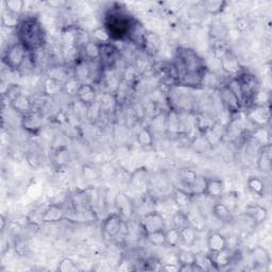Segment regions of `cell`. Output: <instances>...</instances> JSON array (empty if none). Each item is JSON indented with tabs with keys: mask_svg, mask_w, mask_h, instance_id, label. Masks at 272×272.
Segmentation results:
<instances>
[{
	"mask_svg": "<svg viewBox=\"0 0 272 272\" xmlns=\"http://www.w3.org/2000/svg\"><path fill=\"white\" fill-rule=\"evenodd\" d=\"M174 72L179 85L198 87L207 77V66L196 51L179 48L175 56Z\"/></svg>",
	"mask_w": 272,
	"mask_h": 272,
	"instance_id": "1",
	"label": "cell"
},
{
	"mask_svg": "<svg viewBox=\"0 0 272 272\" xmlns=\"http://www.w3.org/2000/svg\"><path fill=\"white\" fill-rule=\"evenodd\" d=\"M138 24L131 15L120 7L112 8L106 13L104 27L112 41L130 40L134 27Z\"/></svg>",
	"mask_w": 272,
	"mask_h": 272,
	"instance_id": "2",
	"label": "cell"
},
{
	"mask_svg": "<svg viewBox=\"0 0 272 272\" xmlns=\"http://www.w3.org/2000/svg\"><path fill=\"white\" fill-rule=\"evenodd\" d=\"M16 31L18 42L29 53L41 50L46 44V33L37 17H27L20 20Z\"/></svg>",
	"mask_w": 272,
	"mask_h": 272,
	"instance_id": "3",
	"label": "cell"
},
{
	"mask_svg": "<svg viewBox=\"0 0 272 272\" xmlns=\"http://www.w3.org/2000/svg\"><path fill=\"white\" fill-rule=\"evenodd\" d=\"M29 51L17 42L10 45L5 51L3 60L11 71H19L28 58Z\"/></svg>",
	"mask_w": 272,
	"mask_h": 272,
	"instance_id": "4",
	"label": "cell"
},
{
	"mask_svg": "<svg viewBox=\"0 0 272 272\" xmlns=\"http://www.w3.org/2000/svg\"><path fill=\"white\" fill-rule=\"evenodd\" d=\"M102 232L107 238L115 240L118 236L128 234V226L118 213L111 214L102 222Z\"/></svg>",
	"mask_w": 272,
	"mask_h": 272,
	"instance_id": "5",
	"label": "cell"
},
{
	"mask_svg": "<svg viewBox=\"0 0 272 272\" xmlns=\"http://www.w3.org/2000/svg\"><path fill=\"white\" fill-rule=\"evenodd\" d=\"M236 78L238 79V81H240L243 90V94L245 97V105L247 102H253L254 98L259 92V82L257 80V78L250 73H244V72L236 76Z\"/></svg>",
	"mask_w": 272,
	"mask_h": 272,
	"instance_id": "6",
	"label": "cell"
},
{
	"mask_svg": "<svg viewBox=\"0 0 272 272\" xmlns=\"http://www.w3.org/2000/svg\"><path fill=\"white\" fill-rule=\"evenodd\" d=\"M247 119L256 128H265L270 122V110L266 105H252L246 113Z\"/></svg>",
	"mask_w": 272,
	"mask_h": 272,
	"instance_id": "7",
	"label": "cell"
},
{
	"mask_svg": "<svg viewBox=\"0 0 272 272\" xmlns=\"http://www.w3.org/2000/svg\"><path fill=\"white\" fill-rule=\"evenodd\" d=\"M44 124V116L41 112L39 111H32L28 114L21 116L20 126L22 130L26 131L28 134L31 135H38L42 129Z\"/></svg>",
	"mask_w": 272,
	"mask_h": 272,
	"instance_id": "8",
	"label": "cell"
},
{
	"mask_svg": "<svg viewBox=\"0 0 272 272\" xmlns=\"http://www.w3.org/2000/svg\"><path fill=\"white\" fill-rule=\"evenodd\" d=\"M141 228L145 235L166 230L165 219L160 213L150 212L146 214L141 221Z\"/></svg>",
	"mask_w": 272,
	"mask_h": 272,
	"instance_id": "9",
	"label": "cell"
},
{
	"mask_svg": "<svg viewBox=\"0 0 272 272\" xmlns=\"http://www.w3.org/2000/svg\"><path fill=\"white\" fill-rule=\"evenodd\" d=\"M220 65L223 73L231 78L238 76L243 72V66L240 60L232 51L229 50H225L221 53Z\"/></svg>",
	"mask_w": 272,
	"mask_h": 272,
	"instance_id": "10",
	"label": "cell"
},
{
	"mask_svg": "<svg viewBox=\"0 0 272 272\" xmlns=\"http://www.w3.org/2000/svg\"><path fill=\"white\" fill-rule=\"evenodd\" d=\"M50 161L53 169L56 172L65 169L71 163V151L68 149V147L61 145L54 148L51 153Z\"/></svg>",
	"mask_w": 272,
	"mask_h": 272,
	"instance_id": "11",
	"label": "cell"
},
{
	"mask_svg": "<svg viewBox=\"0 0 272 272\" xmlns=\"http://www.w3.org/2000/svg\"><path fill=\"white\" fill-rule=\"evenodd\" d=\"M76 97L80 104L88 108L90 106H93L96 101V97H97L96 88L94 87V85H92L88 82L80 83V85H79L77 89Z\"/></svg>",
	"mask_w": 272,
	"mask_h": 272,
	"instance_id": "12",
	"label": "cell"
},
{
	"mask_svg": "<svg viewBox=\"0 0 272 272\" xmlns=\"http://www.w3.org/2000/svg\"><path fill=\"white\" fill-rule=\"evenodd\" d=\"M223 194H224V183L221 179L218 178L207 179L203 196L219 201L222 198Z\"/></svg>",
	"mask_w": 272,
	"mask_h": 272,
	"instance_id": "13",
	"label": "cell"
},
{
	"mask_svg": "<svg viewBox=\"0 0 272 272\" xmlns=\"http://www.w3.org/2000/svg\"><path fill=\"white\" fill-rule=\"evenodd\" d=\"M65 209L60 206V204H50V206L44 211L42 215V222L50 224V223H58L65 219Z\"/></svg>",
	"mask_w": 272,
	"mask_h": 272,
	"instance_id": "14",
	"label": "cell"
},
{
	"mask_svg": "<svg viewBox=\"0 0 272 272\" xmlns=\"http://www.w3.org/2000/svg\"><path fill=\"white\" fill-rule=\"evenodd\" d=\"M115 207L117 213L120 216L126 219L130 218L134 213V204L132 200L124 194V192H118L115 197Z\"/></svg>",
	"mask_w": 272,
	"mask_h": 272,
	"instance_id": "15",
	"label": "cell"
},
{
	"mask_svg": "<svg viewBox=\"0 0 272 272\" xmlns=\"http://www.w3.org/2000/svg\"><path fill=\"white\" fill-rule=\"evenodd\" d=\"M246 215L252 220L254 226H258L268 219V210L259 204H249L246 208Z\"/></svg>",
	"mask_w": 272,
	"mask_h": 272,
	"instance_id": "16",
	"label": "cell"
},
{
	"mask_svg": "<svg viewBox=\"0 0 272 272\" xmlns=\"http://www.w3.org/2000/svg\"><path fill=\"white\" fill-rule=\"evenodd\" d=\"M271 144L260 146L257 155V167L262 173L270 174L272 169V163H271Z\"/></svg>",
	"mask_w": 272,
	"mask_h": 272,
	"instance_id": "17",
	"label": "cell"
},
{
	"mask_svg": "<svg viewBox=\"0 0 272 272\" xmlns=\"http://www.w3.org/2000/svg\"><path fill=\"white\" fill-rule=\"evenodd\" d=\"M207 245L210 253H216L228 249V241L221 233L217 231H213L208 235Z\"/></svg>",
	"mask_w": 272,
	"mask_h": 272,
	"instance_id": "18",
	"label": "cell"
},
{
	"mask_svg": "<svg viewBox=\"0 0 272 272\" xmlns=\"http://www.w3.org/2000/svg\"><path fill=\"white\" fill-rule=\"evenodd\" d=\"M173 197L179 211L184 213L190 211L192 198H194V196H192L189 191H187L184 188H176Z\"/></svg>",
	"mask_w": 272,
	"mask_h": 272,
	"instance_id": "19",
	"label": "cell"
},
{
	"mask_svg": "<svg viewBox=\"0 0 272 272\" xmlns=\"http://www.w3.org/2000/svg\"><path fill=\"white\" fill-rule=\"evenodd\" d=\"M213 216L224 224H231L234 221V213L219 200L213 206Z\"/></svg>",
	"mask_w": 272,
	"mask_h": 272,
	"instance_id": "20",
	"label": "cell"
},
{
	"mask_svg": "<svg viewBox=\"0 0 272 272\" xmlns=\"http://www.w3.org/2000/svg\"><path fill=\"white\" fill-rule=\"evenodd\" d=\"M92 76V68L89 62L83 58L78 59L74 67V78L79 83H86V81Z\"/></svg>",
	"mask_w": 272,
	"mask_h": 272,
	"instance_id": "21",
	"label": "cell"
},
{
	"mask_svg": "<svg viewBox=\"0 0 272 272\" xmlns=\"http://www.w3.org/2000/svg\"><path fill=\"white\" fill-rule=\"evenodd\" d=\"M220 99L226 110L231 113H237L243 107L226 85L222 86L220 89Z\"/></svg>",
	"mask_w": 272,
	"mask_h": 272,
	"instance_id": "22",
	"label": "cell"
},
{
	"mask_svg": "<svg viewBox=\"0 0 272 272\" xmlns=\"http://www.w3.org/2000/svg\"><path fill=\"white\" fill-rule=\"evenodd\" d=\"M11 108H12L16 113L24 116L28 113L33 111V102L30 98V96L21 93L17 98H15L12 104H11Z\"/></svg>",
	"mask_w": 272,
	"mask_h": 272,
	"instance_id": "23",
	"label": "cell"
},
{
	"mask_svg": "<svg viewBox=\"0 0 272 272\" xmlns=\"http://www.w3.org/2000/svg\"><path fill=\"white\" fill-rule=\"evenodd\" d=\"M116 51L117 49L111 43L101 44V64L108 68H111V66L116 61Z\"/></svg>",
	"mask_w": 272,
	"mask_h": 272,
	"instance_id": "24",
	"label": "cell"
},
{
	"mask_svg": "<svg viewBox=\"0 0 272 272\" xmlns=\"http://www.w3.org/2000/svg\"><path fill=\"white\" fill-rule=\"evenodd\" d=\"M83 59L88 62L100 60L101 56V44L95 41H88L83 45Z\"/></svg>",
	"mask_w": 272,
	"mask_h": 272,
	"instance_id": "25",
	"label": "cell"
},
{
	"mask_svg": "<svg viewBox=\"0 0 272 272\" xmlns=\"http://www.w3.org/2000/svg\"><path fill=\"white\" fill-rule=\"evenodd\" d=\"M210 257H211L214 268L216 270L225 268L232 262V255L228 252V249H225V250L220 251V252L210 253Z\"/></svg>",
	"mask_w": 272,
	"mask_h": 272,
	"instance_id": "26",
	"label": "cell"
},
{
	"mask_svg": "<svg viewBox=\"0 0 272 272\" xmlns=\"http://www.w3.org/2000/svg\"><path fill=\"white\" fill-rule=\"evenodd\" d=\"M251 256L253 259V264L258 266V267L265 268V267H268L271 263L270 254L263 247L254 248L251 252Z\"/></svg>",
	"mask_w": 272,
	"mask_h": 272,
	"instance_id": "27",
	"label": "cell"
},
{
	"mask_svg": "<svg viewBox=\"0 0 272 272\" xmlns=\"http://www.w3.org/2000/svg\"><path fill=\"white\" fill-rule=\"evenodd\" d=\"M202 5L204 11L212 16L221 14L228 7V3L224 2V0H208V2H203Z\"/></svg>",
	"mask_w": 272,
	"mask_h": 272,
	"instance_id": "28",
	"label": "cell"
},
{
	"mask_svg": "<svg viewBox=\"0 0 272 272\" xmlns=\"http://www.w3.org/2000/svg\"><path fill=\"white\" fill-rule=\"evenodd\" d=\"M136 142L142 147V148L148 149L151 148L154 143V136L152 130L149 127L142 128L138 135H136Z\"/></svg>",
	"mask_w": 272,
	"mask_h": 272,
	"instance_id": "29",
	"label": "cell"
},
{
	"mask_svg": "<svg viewBox=\"0 0 272 272\" xmlns=\"http://www.w3.org/2000/svg\"><path fill=\"white\" fill-rule=\"evenodd\" d=\"M247 188L250 190L253 195L258 197H264L266 194V184L264 181L255 176H252L247 181Z\"/></svg>",
	"mask_w": 272,
	"mask_h": 272,
	"instance_id": "30",
	"label": "cell"
},
{
	"mask_svg": "<svg viewBox=\"0 0 272 272\" xmlns=\"http://www.w3.org/2000/svg\"><path fill=\"white\" fill-rule=\"evenodd\" d=\"M181 245L185 247H192L197 242V230L191 225H186L180 230Z\"/></svg>",
	"mask_w": 272,
	"mask_h": 272,
	"instance_id": "31",
	"label": "cell"
},
{
	"mask_svg": "<svg viewBox=\"0 0 272 272\" xmlns=\"http://www.w3.org/2000/svg\"><path fill=\"white\" fill-rule=\"evenodd\" d=\"M215 124H216V120L208 114H199L196 118V127L200 134H206Z\"/></svg>",
	"mask_w": 272,
	"mask_h": 272,
	"instance_id": "32",
	"label": "cell"
},
{
	"mask_svg": "<svg viewBox=\"0 0 272 272\" xmlns=\"http://www.w3.org/2000/svg\"><path fill=\"white\" fill-rule=\"evenodd\" d=\"M179 178H180V181L181 183L183 184L184 187H189L192 185V183L195 182L196 179L198 178V175L196 174L195 170H192L190 168H182L179 172ZM188 189H186L188 191Z\"/></svg>",
	"mask_w": 272,
	"mask_h": 272,
	"instance_id": "33",
	"label": "cell"
},
{
	"mask_svg": "<svg viewBox=\"0 0 272 272\" xmlns=\"http://www.w3.org/2000/svg\"><path fill=\"white\" fill-rule=\"evenodd\" d=\"M63 89V84L58 80V79H55L53 77H49L46 79V81H45V86H44V90L46 95L49 96H53L59 94L61 90Z\"/></svg>",
	"mask_w": 272,
	"mask_h": 272,
	"instance_id": "34",
	"label": "cell"
},
{
	"mask_svg": "<svg viewBox=\"0 0 272 272\" xmlns=\"http://www.w3.org/2000/svg\"><path fill=\"white\" fill-rule=\"evenodd\" d=\"M81 175L82 178L88 182H94L100 178V173L96 166L92 164H84L81 168Z\"/></svg>",
	"mask_w": 272,
	"mask_h": 272,
	"instance_id": "35",
	"label": "cell"
},
{
	"mask_svg": "<svg viewBox=\"0 0 272 272\" xmlns=\"http://www.w3.org/2000/svg\"><path fill=\"white\" fill-rule=\"evenodd\" d=\"M5 7L7 12L19 17L25 9V2H22V0H7L5 2Z\"/></svg>",
	"mask_w": 272,
	"mask_h": 272,
	"instance_id": "36",
	"label": "cell"
},
{
	"mask_svg": "<svg viewBox=\"0 0 272 272\" xmlns=\"http://www.w3.org/2000/svg\"><path fill=\"white\" fill-rule=\"evenodd\" d=\"M220 201L233 213H235L238 206V201H240V194L237 191H230L228 194H223Z\"/></svg>",
	"mask_w": 272,
	"mask_h": 272,
	"instance_id": "37",
	"label": "cell"
},
{
	"mask_svg": "<svg viewBox=\"0 0 272 272\" xmlns=\"http://www.w3.org/2000/svg\"><path fill=\"white\" fill-rule=\"evenodd\" d=\"M226 86H228V88L233 93V95L237 98V100L241 102V105L244 106L245 105V97H244L243 90H242V87H241L240 81H238V79L236 77H232L230 79L229 83L226 84Z\"/></svg>",
	"mask_w": 272,
	"mask_h": 272,
	"instance_id": "38",
	"label": "cell"
},
{
	"mask_svg": "<svg viewBox=\"0 0 272 272\" xmlns=\"http://www.w3.org/2000/svg\"><path fill=\"white\" fill-rule=\"evenodd\" d=\"M166 246L169 248H178L181 246L180 230L176 228L166 230Z\"/></svg>",
	"mask_w": 272,
	"mask_h": 272,
	"instance_id": "39",
	"label": "cell"
},
{
	"mask_svg": "<svg viewBox=\"0 0 272 272\" xmlns=\"http://www.w3.org/2000/svg\"><path fill=\"white\" fill-rule=\"evenodd\" d=\"M147 241H148L152 246L155 247H162L166 246V230L157 231L150 234L145 235Z\"/></svg>",
	"mask_w": 272,
	"mask_h": 272,
	"instance_id": "40",
	"label": "cell"
},
{
	"mask_svg": "<svg viewBox=\"0 0 272 272\" xmlns=\"http://www.w3.org/2000/svg\"><path fill=\"white\" fill-rule=\"evenodd\" d=\"M179 265H192L196 263L197 254L188 250H180L177 254Z\"/></svg>",
	"mask_w": 272,
	"mask_h": 272,
	"instance_id": "41",
	"label": "cell"
},
{
	"mask_svg": "<svg viewBox=\"0 0 272 272\" xmlns=\"http://www.w3.org/2000/svg\"><path fill=\"white\" fill-rule=\"evenodd\" d=\"M21 93H22V88L19 84H11L10 86H8L6 93L4 94V101L7 100L9 106L11 107L12 101L15 98H17Z\"/></svg>",
	"mask_w": 272,
	"mask_h": 272,
	"instance_id": "42",
	"label": "cell"
},
{
	"mask_svg": "<svg viewBox=\"0 0 272 272\" xmlns=\"http://www.w3.org/2000/svg\"><path fill=\"white\" fill-rule=\"evenodd\" d=\"M173 223H174V228H176L178 230L183 229L184 226H186V225H190L189 220H188V216H187V213L178 211L174 215Z\"/></svg>",
	"mask_w": 272,
	"mask_h": 272,
	"instance_id": "43",
	"label": "cell"
},
{
	"mask_svg": "<svg viewBox=\"0 0 272 272\" xmlns=\"http://www.w3.org/2000/svg\"><path fill=\"white\" fill-rule=\"evenodd\" d=\"M93 38H94V41L99 44H108V43H111L112 41L110 38V34L108 33L107 29L104 26L96 28L93 31Z\"/></svg>",
	"mask_w": 272,
	"mask_h": 272,
	"instance_id": "44",
	"label": "cell"
},
{
	"mask_svg": "<svg viewBox=\"0 0 272 272\" xmlns=\"http://www.w3.org/2000/svg\"><path fill=\"white\" fill-rule=\"evenodd\" d=\"M56 269L61 272H76L79 270V267L72 258L64 257L60 260L58 268Z\"/></svg>",
	"mask_w": 272,
	"mask_h": 272,
	"instance_id": "45",
	"label": "cell"
},
{
	"mask_svg": "<svg viewBox=\"0 0 272 272\" xmlns=\"http://www.w3.org/2000/svg\"><path fill=\"white\" fill-rule=\"evenodd\" d=\"M18 18L19 17L10 14L9 12H6L3 14V17H2V25L3 27H6V28H13V27L17 28L20 21Z\"/></svg>",
	"mask_w": 272,
	"mask_h": 272,
	"instance_id": "46",
	"label": "cell"
},
{
	"mask_svg": "<svg viewBox=\"0 0 272 272\" xmlns=\"http://www.w3.org/2000/svg\"><path fill=\"white\" fill-rule=\"evenodd\" d=\"M179 268H180V265H177V264H165L161 266L160 269L163 271H167V272H177L179 271Z\"/></svg>",
	"mask_w": 272,
	"mask_h": 272,
	"instance_id": "47",
	"label": "cell"
},
{
	"mask_svg": "<svg viewBox=\"0 0 272 272\" xmlns=\"http://www.w3.org/2000/svg\"><path fill=\"white\" fill-rule=\"evenodd\" d=\"M0 221H2V228H0V229H2V231L4 232L5 229H6L7 221H8V219H7V217L5 216V215H2V217H0Z\"/></svg>",
	"mask_w": 272,
	"mask_h": 272,
	"instance_id": "48",
	"label": "cell"
},
{
	"mask_svg": "<svg viewBox=\"0 0 272 272\" xmlns=\"http://www.w3.org/2000/svg\"><path fill=\"white\" fill-rule=\"evenodd\" d=\"M47 5H48L49 7H51V8L56 9L58 7H61V6L63 5V3H61V2H48Z\"/></svg>",
	"mask_w": 272,
	"mask_h": 272,
	"instance_id": "49",
	"label": "cell"
}]
</instances>
